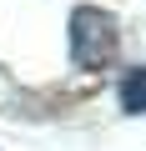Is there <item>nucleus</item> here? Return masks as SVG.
Masks as SVG:
<instances>
[{
	"label": "nucleus",
	"mask_w": 146,
	"mask_h": 151,
	"mask_svg": "<svg viewBox=\"0 0 146 151\" xmlns=\"http://www.w3.org/2000/svg\"><path fill=\"white\" fill-rule=\"evenodd\" d=\"M65 45H70V65H76V70H101V65H111L116 50H121L116 15L101 10V5H76V10H70Z\"/></svg>",
	"instance_id": "obj_1"
},
{
	"label": "nucleus",
	"mask_w": 146,
	"mask_h": 151,
	"mask_svg": "<svg viewBox=\"0 0 146 151\" xmlns=\"http://www.w3.org/2000/svg\"><path fill=\"white\" fill-rule=\"evenodd\" d=\"M121 111L126 116H146V65H131L126 76H121Z\"/></svg>",
	"instance_id": "obj_2"
}]
</instances>
